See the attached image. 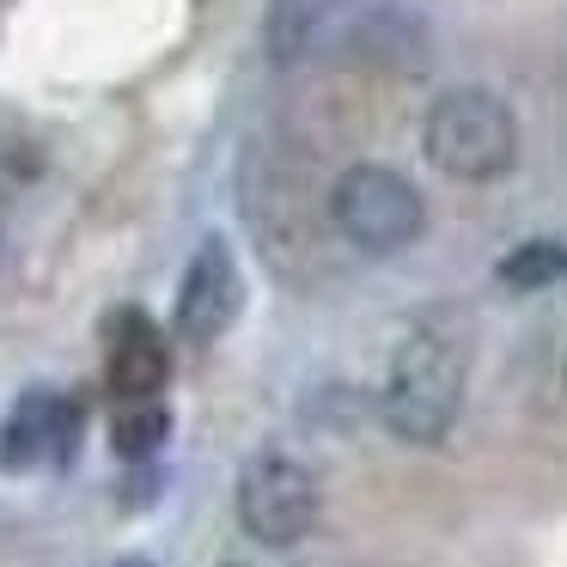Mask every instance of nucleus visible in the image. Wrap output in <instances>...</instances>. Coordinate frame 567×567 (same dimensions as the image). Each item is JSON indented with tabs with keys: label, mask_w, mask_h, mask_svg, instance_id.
I'll return each mask as SVG.
<instances>
[{
	"label": "nucleus",
	"mask_w": 567,
	"mask_h": 567,
	"mask_svg": "<svg viewBox=\"0 0 567 567\" xmlns=\"http://www.w3.org/2000/svg\"><path fill=\"white\" fill-rule=\"evenodd\" d=\"M457 403H464V354H457V342L440 330L403 336L379 403L384 427L409 445H440L457 421Z\"/></svg>",
	"instance_id": "f257e3e1"
},
{
	"label": "nucleus",
	"mask_w": 567,
	"mask_h": 567,
	"mask_svg": "<svg viewBox=\"0 0 567 567\" xmlns=\"http://www.w3.org/2000/svg\"><path fill=\"white\" fill-rule=\"evenodd\" d=\"M421 147L457 184H488V177L513 172L518 159V123L494 92L482 86H452L433 99L427 123H421Z\"/></svg>",
	"instance_id": "f03ea898"
},
{
	"label": "nucleus",
	"mask_w": 567,
	"mask_h": 567,
	"mask_svg": "<svg viewBox=\"0 0 567 567\" xmlns=\"http://www.w3.org/2000/svg\"><path fill=\"white\" fill-rule=\"evenodd\" d=\"M330 214L342 226V238L367 257H396L421 238L427 226V202L391 165H348L330 189Z\"/></svg>",
	"instance_id": "7ed1b4c3"
},
{
	"label": "nucleus",
	"mask_w": 567,
	"mask_h": 567,
	"mask_svg": "<svg viewBox=\"0 0 567 567\" xmlns=\"http://www.w3.org/2000/svg\"><path fill=\"white\" fill-rule=\"evenodd\" d=\"M238 525L262 549H293L318 525V476L287 452H257L238 470Z\"/></svg>",
	"instance_id": "20e7f679"
},
{
	"label": "nucleus",
	"mask_w": 567,
	"mask_h": 567,
	"mask_svg": "<svg viewBox=\"0 0 567 567\" xmlns=\"http://www.w3.org/2000/svg\"><path fill=\"white\" fill-rule=\"evenodd\" d=\"M245 311V275H238V257L220 233H208L196 245L184 269V287H177V330L189 342H220L226 330Z\"/></svg>",
	"instance_id": "39448f33"
},
{
	"label": "nucleus",
	"mask_w": 567,
	"mask_h": 567,
	"mask_svg": "<svg viewBox=\"0 0 567 567\" xmlns=\"http://www.w3.org/2000/svg\"><path fill=\"white\" fill-rule=\"evenodd\" d=\"M80 445V403L50 391H25L19 409L0 427V470H31V464H68Z\"/></svg>",
	"instance_id": "423d86ee"
},
{
	"label": "nucleus",
	"mask_w": 567,
	"mask_h": 567,
	"mask_svg": "<svg viewBox=\"0 0 567 567\" xmlns=\"http://www.w3.org/2000/svg\"><path fill=\"white\" fill-rule=\"evenodd\" d=\"M172 379V354H165L159 330L141 311H123L111 323V391L123 403H153Z\"/></svg>",
	"instance_id": "0eeeda50"
},
{
	"label": "nucleus",
	"mask_w": 567,
	"mask_h": 567,
	"mask_svg": "<svg viewBox=\"0 0 567 567\" xmlns=\"http://www.w3.org/2000/svg\"><path fill=\"white\" fill-rule=\"evenodd\" d=\"M494 275H501V287H513V293H537V287H549L567 275V245L561 238H525L518 250H506Z\"/></svg>",
	"instance_id": "6e6552de"
},
{
	"label": "nucleus",
	"mask_w": 567,
	"mask_h": 567,
	"mask_svg": "<svg viewBox=\"0 0 567 567\" xmlns=\"http://www.w3.org/2000/svg\"><path fill=\"white\" fill-rule=\"evenodd\" d=\"M165 433H172V415H165L159 403H123L116 421H111V445H116V457H128V464H141V457L159 452Z\"/></svg>",
	"instance_id": "1a4fd4ad"
},
{
	"label": "nucleus",
	"mask_w": 567,
	"mask_h": 567,
	"mask_svg": "<svg viewBox=\"0 0 567 567\" xmlns=\"http://www.w3.org/2000/svg\"><path fill=\"white\" fill-rule=\"evenodd\" d=\"M116 567H153V561H141V555H128V561H116Z\"/></svg>",
	"instance_id": "9d476101"
},
{
	"label": "nucleus",
	"mask_w": 567,
	"mask_h": 567,
	"mask_svg": "<svg viewBox=\"0 0 567 567\" xmlns=\"http://www.w3.org/2000/svg\"><path fill=\"white\" fill-rule=\"evenodd\" d=\"M220 567H250V561H220Z\"/></svg>",
	"instance_id": "9b49d317"
}]
</instances>
